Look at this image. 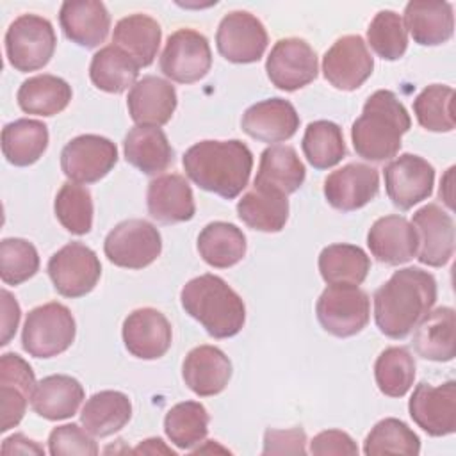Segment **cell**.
<instances>
[{
    "instance_id": "obj_21",
    "label": "cell",
    "mask_w": 456,
    "mask_h": 456,
    "mask_svg": "<svg viewBox=\"0 0 456 456\" xmlns=\"http://www.w3.org/2000/svg\"><path fill=\"white\" fill-rule=\"evenodd\" d=\"M367 246L378 262L401 265L417 255L419 237L406 217L390 214L372 223L367 233Z\"/></svg>"
},
{
    "instance_id": "obj_18",
    "label": "cell",
    "mask_w": 456,
    "mask_h": 456,
    "mask_svg": "<svg viewBox=\"0 0 456 456\" xmlns=\"http://www.w3.org/2000/svg\"><path fill=\"white\" fill-rule=\"evenodd\" d=\"M121 335L126 351L141 360L164 356L173 342V330L167 317L151 306L130 312L123 321Z\"/></svg>"
},
{
    "instance_id": "obj_42",
    "label": "cell",
    "mask_w": 456,
    "mask_h": 456,
    "mask_svg": "<svg viewBox=\"0 0 456 456\" xmlns=\"http://www.w3.org/2000/svg\"><path fill=\"white\" fill-rule=\"evenodd\" d=\"M374 378L381 394L403 397L413 387L415 360L406 347L392 346L379 353L374 363Z\"/></svg>"
},
{
    "instance_id": "obj_1",
    "label": "cell",
    "mask_w": 456,
    "mask_h": 456,
    "mask_svg": "<svg viewBox=\"0 0 456 456\" xmlns=\"http://www.w3.org/2000/svg\"><path fill=\"white\" fill-rule=\"evenodd\" d=\"M374 321L390 338L408 337L436 301V280L420 267L395 271L374 292Z\"/></svg>"
},
{
    "instance_id": "obj_2",
    "label": "cell",
    "mask_w": 456,
    "mask_h": 456,
    "mask_svg": "<svg viewBox=\"0 0 456 456\" xmlns=\"http://www.w3.org/2000/svg\"><path fill=\"white\" fill-rule=\"evenodd\" d=\"M185 175L203 191L224 200L237 198L248 185L253 153L239 139L200 141L182 159Z\"/></svg>"
},
{
    "instance_id": "obj_4",
    "label": "cell",
    "mask_w": 456,
    "mask_h": 456,
    "mask_svg": "<svg viewBox=\"0 0 456 456\" xmlns=\"http://www.w3.org/2000/svg\"><path fill=\"white\" fill-rule=\"evenodd\" d=\"M180 303L192 319L214 338L237 335L246 322L242 297L216 274H200L180 290Z\"/></svg>"
},
{
    "instance_id": "obj_39",
    "label": "cell",
    "mask_w": 456,
    "mask_h": 456,
    "mask_svg": "<svg viewBox=\"0 0 456 456\" xmlns=\"http://www.w3.org/2000/svg\"><path fill=\"white\" fill-rule=\"evenodd\" d=\"M89 77L98 89L119 94L128 87L132 89L139 77V66L119 46L107 45L93 55Z\"/></svg>"
},
{
    "instance_id": "obj_7",
    "label": "cell",
    "mask_w": 456,
    "mask_h": 456,
    "mask_svg": "<svg viewBox=\"0 0 456 456\" xmlns=\"http://www.w3.org/2000/svg\"><path fill=\"white\" fill-rule=\"evenodd\" d=\"M321 326L338 338L360 333L370 319V299L354 285H328L315 305Z\"/></svg>"
},
{
    "instance_id": "obj_11",
    "label": "cell",
    "mask_w": 456,
    "mask_h": 456,
    "mask_svg": "<svg viewBox=\"0 0 456 456\" xmlns=\"http://www.w3.org/2000/svg\"><path fill=\"white\" fill-rule=\"evenodd\" d=\"M118 162L116 144L96 134L71 139L61 151V169L75 183H94L107 176Z\"/></svg>"
},
{
    "instance_id": "obj_54",
    "label": "cell",
    "mask_w": 456,
    "mask_h": 456,
    "mask_svg": "<svg viewBox=\"0 0 456 456\" xmlns=\"http://www.w3.org/2000/svg\"><path fill=\"white\" fill-rule=\"evenodd\" d=\"M212 451H219V452H228V449L224 447H219L214 440H208L207 442V447H198V449H192V454H200V452H212Z\"/></svg>"
},
{
    "instance_id": "obj_16",
    "label": "cell",
    "mask_w": 456,
    "mask_h": 456,
    "mask_svg": "<svg viewBox=\"0 0 456 456\" xmlns=\"http://www.w3.org/2000/svg\"><path fill=\"white\" fill-rule=\"evenodd\" d=\"M413 422L429 436H447L456 431V383L452 379L433 387L419 383L408 401Z\"/></svg>"
},
{
    "instance_id": "obj_49",
    "label": "cell",
    "mask_w": 456,
    "mask_h": 456,
    "mask_svg": "<svg viewBox=\"0 0 456 456\" xmlns=\"http://www.w3.org/2000/svg\"><path fill=\"white\" fill-rule=\"evenodd\" d=\"M262 454H306V433L301 428L267 429Z\"/></svg>"
},
{
    "instance_id": "obj_5",
    "label": "cell",
    "mask_w": 456,
    "mask_h": 456,
    "mask_svg": "<svg viewBox=\"0 0 456 456\" xmlns=\"http://www.w3.org/2000/svg\"><path fill=\"white\" fill-rule=\"evenodd\" d=\"M75 333L77 324L71 310L62 303L50 301L27 314L21 346L34 358H53L71 347Z\"/></svg>"
},
{
    "instance_id": "obj_22",
    "label": "cell",
    "mask_w": 456,
    "mask_h": 456,
    "mask_svg": "<svg viewBox=\"0 0 456 456\" xmlns=\"http://www.w3.org/2000/svg\"><path fill=\"white\" fill-rule=\"evenodd\" d=\"M176 103L175 86L155 75H146L137 80L126 98L130 118L141 126L166 125L173 118Z\"/></svg>"
},
{
    "instance_id": "obj_9",
    "label": "cell",
    "mask_w": 456,
    "mask_h": 456,
    "mask_svg": "<svg viewBox=\"0 0 456 456\" xmlns=\"http://www.w3.org/2000/svg\"><path fill=\"white\" fill-rule=\"evenodd\" d=\"M46 271L61 296L82 297L96 287L102 276V264L89 246L69 242L50 256Z\"/></svg>"
},
{
    "instance_id": "obj_34",
    "label": "cell",
    "mask_w": 456,
    "mask_h": 456,
    "mask_svg": "<svg viewBox=\"0 0 456 456\" xmlns=\"http://www.w3.org/2000/svg\"><path fill=\"white\" fill-rule=\"evenodd\" d=\"M130 417L132 403L128 395L119 390H102L93 394L80 411L82 426L98 438L121 431Z\"/></svg>"
},
{
    "instance_id": "obj_41",
    "label": "cell",
    "mask_w": 456,
    "mask_h": 456,
    "mask_svg": "<svg viewBox=\"0 0 456 456\" xmlns=\"http://www.w3.org/2000/svg\"><path fill=\"white\" fill-rule=\"evenodd\" d=\"M303 153L315 169L337 166L346 157V142L342 128L328 119L308 123L301 141Z\"/></svg>"
},
{
    "instance_id": "obj_29",
    "label": "cell",
    "mask_w": 456,
    "mask_h": 456,
    "mask_svg": "<svg viewBox=\"0 0 456 456\" xmlns=\"http://www.w3.org/2000/svg\"><path fill=\"white\" fill-rule=\"evenodd\" d=\"M84 395L78 379L68 374H52L36 385L30 406L46 420H64L78 411Z\"/></svg>"
},
{
    "instance_id": "obj_26",
    "label": "cell",
    "mask_w": 456,
    "mask_h": 456,
    "mask_svg": "<svg viewBox=\"0 0 456 456\" xmlns=\"http://www.w3.org/2000/svg\"><path fill=\"white\" fill-rule=\"evenodd\" d=\"M148 212L162 224L183 223L194 217L196 205L189 182L178 173L153 178L146 192Z\"/></svg>"
},
{
    "instance_id": "obj_45",
    "label": "cell",
    "mask_w": 456,
    "mask_h": 456,
    "mask_svg": "<svg viewBox=\"0 0 456 456\" xmlns=\"http://www.w3.org/2000/svg\"><path fill=\"white\" fill-rule=\"evenodd\" d=\"M454 89L444 84L424 87L413 100V112L419 125L429 132L454 130Z\"/></svg>"
},
{
    "instance_id": "obj_47",
    "label": "cell",
    "mask_w": 456,
    "mask_h": 456,
    "mask_svg": "<svg viewBox=\"0 0 456 456\" xmlns=\"http://www.w3.org/2000/svg\"><path fill=\"white\" fill-rule=\"evenodd\" d=\"M39 271V255L32 242L7 237L0 242V278L5 285H20Z\"/></svg>"
},
{
    "instance_id": "obj_10",
    "label": "cell",
    "mask_w": 456,
    "mask_h": 456,
    "mask_svg": "<svg viewBox=\"0 0 456 456\" xmlns=\"http://www.w3.org/2000/svg\"><path fill=\"white\" fill-rule=\"evenodd\" d=\"M160 71L173 82L194 84L201 80L212 66L208 39L192 28L173 32L160 55Z\"/></svg>"
},
{
    "instance_id": "obj_36",
    "label": "cell",
    "mask_w": 456,
    "mask_h": 456,
    "mask_svg": "<svg viewBox=\"0 0 456 456\" xmlns=\"http://www.w3.org/2000/svg\"><path fill=\"white\" fill-rule=\"evenodd\" d=\"M48 146V126L39 119L21 118L2 128V153L12 166L37 162Z\"/></svg>"
},
{
    "instance_id": "obj_23",
    "label": "cell",
    "mask_w": 456,
    "mask_h": 456,
    "mask_svg": "<svg viewBox=\"0 0 456 456\" xmlns=\"http://www.w3.org/2000/svg\"><path fill=\"white\" fill-rule=\"evenodd\" d=\"M240 126L260 142H283L297 132L299 114L289 100L267 98L246 109Z\"/></svg>"
},
{
    "instance_id": "obj_40",
    "label": "cell",
    "mask_w": 456,
    "mask_h": 456,
    "mask_svg": "<svg viewBox=\"0 0 456 456\" xmlns=\"http://www.w3.org/2000/svg\"><path fill=\"white\" fill-rule=\"evenodd\" d=\"M210 415L201 403L183 401L169 408L164 417L166 436L178 449L189 451L200 445L208 433Z\"/></svg>"
},
{
    "instance_id": "obj_14",
    "label": "cell",
    "mask_w": 456,
    "mask_h": 456,
    "mask_svg": "<svg viewBox=\"0 0 456 456\" xmlns=\"http://www.w3.org/2000/svg\"><path fill=\"white\" fill-rule=\"evenodd\" d=\"M383 175L387 194L399 210H410L433 192L435 167L419 155H399L385 166Z\"/></svg>"
},
{
    "instance_id": "obj_44",
    "label": "cell",
    "mask_w": 456,
    "mask_h": 456,
    "mask_svg": "<svg viewBox=\"0 0 456 456\" xmlns=\"http://www.w3.org/2000/svg\"><path fill=\"white\" fill-rule=\"evenodd\" d=\"M55 217L73 235H86L93 228V196L87 187L66 182L53 201Z\"/></svg>"
},
{
    "instance_id": "obj_30",
    "label": "cell",
    "mask_w": 456,
    "mask_h": 456,
    "mask_svg": "<svg viewBox=\"0 0 456 456\" xmlns=\"http://www.w3.org/2000/svg\"><path fill=\"white\" fill-rule=\"evenodd\" d=\"M413 349L431 362H451L456 356V322L451 306L429 310L415 326Z\"/></svg>"
},
{
    "instance_id": "obj_48",
    "label": "cell",
    "mask_w": 456,
    "mask_h": 456,
    "mask_svg": "<svg viewBox=\"0 0 456 456\" xmlns=\"http://www.w3.org/2000/svg\"><path fill=\"white\" fill-rule=\"evenodd\" d=\"M48 451L52 456H96L98 445L93 435L78 424H62L50 431Z\"/></svg>"
},
{
    "instance_id": "obj_25",
    "label": "cell",
    "mask_w": 456,
    "mask_h": 456,
    "mask_svg": "<svg viewBox=\"0 0 456 456\" xmlns=\"http://www.w3.org/2000/svg\"><path fill=\"white\" fill-rule=\"evenodd\" d=\"M59 23L64 36L84 48L100 46L110 28V14L98 0H68L61 5Z\"/></svg>"
},
{
    "instance_id": "obj_50",
    "label": "cell",
    "mask_w": 456,
    "mask_h": 456,
    "mask_svg": "<svg viewBox=\"0 0 456 456\" xmlns=\"http://www.w3.org/2000/svg\"><path fill=\"white\" fill-rule=\"evenodd\" d=\"M310 452L315 456H328V454H347L356 456L358 447L356 442L340 429H326L317 433L310 442Z\"/></svg>"
},
{
    "instance_id": "obj_12",
    "label": "cell",
    "mask_w": 456,
    "mask_h": 456,
    "mask_svg": "<svg viewBox=\"0 0 456 456\" xmlns=\"http://www.w3.org/2000/svg\"><path fill=\"white\" fill-rule=\"evenodd\" d=\"M265 71L274 87L297 91L315 80L319 71L317 53L301 37L280 39L267 55Z\"/></svg>"
},
{
    "instance_id": "obj_38",
    "label": "cell",
    "mask_w": 456,
    "mask_h": 456,
    "mask_svg": "<svg viewBox=\"0 0 456 456\" xmlns=\"http://www.w3.org/2000/svg\"><path fill=\"white\" fill-rule=\"evenodd\" d=\"M370 271V258L354 244H330L319 255V273L328 285H362Z\"/></svg>"
},
{
    "instance_id": "obj_28",
    "label": "cell",
    "mask_w": 456,
    "mask_h": 456,
    "mask_svg": "<svg viewBox=\"0 0 456 456\" xmlns=\"http://www.w3.org/2000/svg\"><path fill=\"white\" fill-rule=\"evenodd\" d=\"M125 160L144 175H159L173 164L175 151L160 126L135 125L123 141Z\"/></svg>"
},
{
    "instance_id": "obj_52",
    "label": "cell",
    "mask_w": 456,
    "mask_h": 456,
    "mask_svg": "<svg viewBox=\"0 0 456 456\" xmlns=\"http://www.w3.org/2000/svg\"><path fill=\"white\" fill-rule=\"evenodd\" d=\"M2 454H45L43 445H39L36 440H30L23 433H14L12 436H7L2 442Z\"/></svg>"
},
{
    "instance_id": "obj_33",
    "label": "cell",
    "mask_w": 456,
    "mask_h": 456,
    "mask_svg": "<svg viewBox=\"0 0 456 456\" xmlns=\"http://www.w3.org/2000/svg\"><path fill=\"white\" fill-rule=\"evenodd\" d=\"M162 28L148 14H128L121 18L112 32V43L126 52L139 68L150 66L159 52Z\"/></svg>"
},
{
    "instance_id": "obj_13",
    "label": "cell",
    "mask_w": 456,
    "mask_h": 456,
    "mask_svg": "<svg viewBox=\"0 0 456 456\" xmlns=\"http://www.w3.org/2000/svg\"><path fill=\"white\" fill-rule=\"evenodd\" d=\"M269 37L262 21L248 11L228 12L216 32L217 52L230 62L249 64L262 59Z\"/></svg>"
},
{
    "instance_id": "obj_27",
    "label": "cell",
    "mask_w": 456,
    "mask_h": 456,
    "mask_svg": "<svg viewBox=\"0 0 456 456\" xmlns=\"http://www.w3.org/2000/svg\"><path fill=\"white\" fill-rule=\"evenodd\" d=\"M403 23L417 45H444L452 37L454 32L452 5L449 2L411 0L404 7Z\"/></svg>"
},
{
    "instance_id": "obj_35",
    "label": "cell",
    "mask_w": 456,
    "mask_h": 456,
    "mask_svg": "<svg viewBox=\"0 0 456 456\" xmlns=\"http://www.w3.org/2000/svg\"><path fill=\"white\" fill-rule=\"evenodd\" d=\"M71 86L55 75L43 73L21 82L16 100L23 112L36 116H55L71 102Z\"/></svg>"
},
{
    "instance_id": "obj_31",
    "label": "cell",
    "mask_w": 456,
    "mask_h": 456,
    "mask_svg": "<svg viewBox=\"0 0 456 456\" xmlns=\"http://www.w3.org/2000/svg\"><path fill=\"white\" fill-rule=\"evenodd\" d=\"M305 176L306 169L296 150L289 144H273L260 155L253 185L269 187L289 196L303 185Z\"/></svg>"
},
{
    "instance_id": "obj_24",
    "label": "cell",
    "mask_w": 456,
    "mask_h": 456,
    "mask_svg": "<svg viewBox=\"0 0 456 456\" xmlns=\"http://www.w3.org/2000/svg\"><path fill=\"white\" fill-rule=\"evenodd\" d=\"M182 378L189 390L200 397L221 394L232 378V362L216 346H198L182 363Z\"/></svg>"
},
{
    "instance_id": "obj_8",
    "label": "cell",
    "mask_w": 456,
    "mask_h": 456,
    "mask_svg": "<svg viewBox=\"0 0 456 456\" xmlns=\"http://www.w3.org/2000/svg\"><path fill=\"white\" fill-rule=\"evenodd\" d=\"M103 251L118 267L142 269L160 256L162 237L151 223L144 219H126L107 233Z\"/></svg>"
},
{
    "instance_id": "obj_17",
    "label": "cell",
    "mask_w": 456,
    "mask_h": 456,
    "mask_svg": "<svg viewBox=\"0 0 456 456\" xmlns=\"http://www.w3.org/2000/svg\"><path fill=\"white\" fill-rule=\"evenodd\" d=\"M326 201L342 212H353L370 203L379 192V173L372 166L351 162L330 173L324 180Z\"/></svg>"
},
{
    "instance_id": "obj_15",
    "label": "cell",
    "mask_w": 456,
    "mask_h": 456,
    "mask_svg": "<svg viewBox=\"0 0 456 456\" xmlns=\"http://www.w3.org/2000/svg\"><path fill=\"white\" fill-rule=\"evenodd\" d=\"M374 69L367 43L358 34L338 37L322 57L324 78L340 91L358 89Z\"/></svg>"
},
{
    "instance_id": "obj_51",
    "label": "cell",
    "mask_w": 456,
    "mask_h": 456,
    "mask_svg": "<svg viewBox=\"0 0 456 456\" xmlns=\"http://www.w3.org/2000/svg\"><path fill=\"white\" fill-rule=\"evenodd\" d=\"M0 297H2V338H0V346H7L11 342V338L14 337L16 330H18L21 310H20V305H18L16 297L9 290L2 289Z\"/></svg>"
},
{
    "instance_id": "obj_32",
    "label": "cell",
    "mask_w": 456,
    "mask_h": 456,
    "mask_svg": "<svg viewBox=\"0 0 456 456\" xmlns=\"http://www.w3.org/2000/svg\"><path fill=\"white\" fill-rule=\"evenodd\" d=\"M239 219L253 230L276 233L289 219V200L283 192L253 185L237 203Z\"/></svg>"
},
{
    "instance_id": "obj_19",
    "label": "cell",
    "mask_w": 456,
    "mask_h": 456,
    "mask_svg": "<svg viewBox=\"0 0 456 456\" xmlns=\"http://www.w3.org/2000/svg\"><path fill=\"white\" fill-rule=\"evenodd\" d=\"M411 224L419 237L417 258L429 267H444L454 253V221L436 203H428L419 208Z\"/></svg>"
},
{
    "instance_id": "obj_53",
    "label": "cell",
    "mask_w": 456,
    "mask_h": 456,
    "mask_svg": "<svg viewBox=\"0 0 456 456\" xmlns=\"http://www.w3.org/2000/svg\"><path fill=\"white\" fill-rule=\"evenodd\" d=\"M134 454H169V456H175L176 452L167 447L162 438H146L142 440L135 449H132Z\"/></svg>"
},
{
    "instance_id": "obj_3",
    "label": "cell",
    "mask_w": 456,
    "mask_h": 456,
    "mask_svg": "<svg viewBox=\"0 0 456 456\" xmlns=\"http://www.w3.org/2000/svg\"><path fill=\"white\" fill-rule=\"evenodd\" d=\"M411 119L406 107L388 89L372 93L351 126V141L358 157L383 162L395 157L401 139L410 130Z\"/></svg>"
},
{
    "instance_id": "obj_20",
    "label": "cell",
    "mask_w": 456,
    "mask_h": 456,
    "mask_svg": "<svg viewBox=\"0 0 456 456\" xmlns=\"http://www.w3.org/2000/svg\"><path fill=\"white\" fill-rule=\"evenodd\" d=\"M32 367L16 353H4L0 358V431L16 428L32 399L36 388Z\"/></svg>"
},
{
    "instance_id": "obj_37",
    "label": "cell",
    "mask_w": 456,
    "mask_h": 456,
    "mask_svg": "<svg viewBox=\"0 0 456 456\" xmlns=\"http://www.w3.org/2000/svg\"><path fill=\"white\" fill-rule=\"evenodd\" d=\"M246 235L226 221L208 223L198 235L200 256L216 269H228L239 264L246 255Z\"/></svg>"
},
{
    "instance_id": "obj_46",
    "label": "cell",
    "mask_w": 456,
    "mask_h": 456,
    "mask_svg": "<svg viewBox=\"0 0 456 456\" xmlns=\"http://www.w3.org/2000/svg\"><path fill=\"white\" fill-rule=\"evenodd\" d=\"M367 41L378 57L385 61L401 59L408 48V32L403 18L390 9L379 11L367 28Z\"/></svg>"
},
{
    "instance_id": "obj_6",
    "label": "cell",
    "mask_w": 456,
    "mask_h": 456,
    "mask_svg": "<svg viewBox=\"0 0 456 456\" xmlns=\"http://www.w3.org/2000/svg\"><path fill=\"white\" fill-rule=\"evenodd\" d=\"M57 45L52 23L37 14L18 16L5 32V55L9 64L21 73L45 68Z\"/></svg>"
},
{
    "instance_id": "obj_43",
    "label": "cell",
    "mask_w": 456,
    "mask_h": 456,
    "mask_svg": "<svg viewBox=\"0 0 456 456\" xmlns=\"http://www.w3.org/2000/svg\"><path fill=\"white\" fill-rule=\"evenodd\" d=\"M363 452L367 456H376V454L417 456L420 452V440L406 422L394 417H387L379 420L365 436Z\"/></svg>"
}]
</instances>
